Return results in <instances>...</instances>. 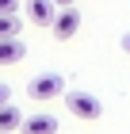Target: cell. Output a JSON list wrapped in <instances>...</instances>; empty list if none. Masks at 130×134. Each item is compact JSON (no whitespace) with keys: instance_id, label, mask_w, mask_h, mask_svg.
Instances as JSON below:
<instances>
[{"instance_id":"7a4b0ae2","label":"cell","mask_w":130,"mask_h":134,"mask_svg":"<svg viewBox=\"0 0 130 134\" xmlns=\"http://www.w3.org/2000/svg\"><path fill=\"white\" fill-rule=\"evenodd\" d=\"M61 100H65L69 115H77V119H84V123H96V119L103 115V103L96 100L92 92H65Z\"/></svg>"},{"instance_id":"3957f363","label":"cell","mask_w":130,"mask_h":134,"mask_svg":"<svg viewBox=\"0 0 130 134\" xmlns=\"http://www.w3.org/2000/svg\"><path fill=\"white\" fill-rule=\"evenodd\" d=\"M50 27H54V38H61V42L73 38V35L80 31V12L77 8H58V15H54Z\"/></svg>"},{"instance_id":"ba28073f","label":"cell","mask_w":130,"mask_h":134,"mask_svg":"<svg viewBox=\"0 0 130 134\" xmlns=\"http://www.w3.org/2000/svg\"><path fill=\"white\" fill-rule=\"evenodd\" d=\"M19 31H23L19 15L15 12H0V38H19Z\"/></svg>"},{"instance_id":"8992f818","label":"cell","mask_w":130,"mask_h":134,"mask_svg":"<svg viewBox=\"0 0 130 134\" xmlns=\"http://www.w3.org/2000/svg\"><path fill=\"white\" fill-rule=\"evenodd\" d=\"M23 58H27V42L23 38H0V69L19 65Z\"/></svg>"},{"instance_id":"5b68a950","label":"cell","mask_w":130,"mask_h":134,"mask_svg":"<svg viewBox=\"0 0 130 134\" xmlns=\"http://www.w3.org/2000/svg\"><path fill=\"white\" fill-rule=\"evenodd\" d=\"M54 15H58V4L54 0H27V19L35 27H50Z\"/></svg>"},{"instance_id":"8fae6325","label":"cell","mask_w":130,"mask_h":134,"mask_svg":"<svg viewBox=\"0 0 130 134\" xmlns=\"http://www.w3.org/2000/svg\"><path fill=\"white\" fill-rule=\"evenodd\" d=\"M54 4H58V8H73L77 0H54Z\"/></svg>"},{"instance_id":"277c9868","label":"cell","mask_w":130,"mask_h":134,"mask_svg":"<svg viewBox=\"0 0 130 134\" xmlns=\"http://www.w3.org/2000/svg\"><path fill=\"white\" fill-rule=\"evenodd\" d=\"M19 134H58V115H50V111L27 115L23 126H19Z\"/></svg>"},{"instance_id":"52a82bcc","label":"cell","mask_w":130,"mask_h":134,"mask_svg":"<svg viewBox=\"0 0 130 134\" xmlns=\"http://www.w3.org/2000/svg\"><path fill=\"white\" fill-rule=\"evenodd\" d=\"M23 119H27V115L19 111V107H15V103H0V134H15L23 126Z\"/></svg>"},{"instance_id":"30bf717a","label":"cell","mask_w":130,"mask_h":134,"mask_svg":"<svg viewBox=\"0 0 130 134\" xmlns=\"http://www.w3.org/2000/svg\"><path fill=\"white\" fill-rule=\"evenodd\" d=\"M8 100H12V88H8L4 81H0V103H8Z\"/></svg>"},{"instance_id":"9c48e42d","label":"cell","mask_w":130,"mask_h":134,"mask_svg":"<svg viewBox=\"0 0 130 134\" xmlns=\"http://www.w3.org/2000/svg\"><path fill=\"white\" fill-rule=\"evenodd\" d=\"M0 12H19V0H0Z\"/></svg>"},{"instance_id":"6da1fadb","label":"cell","mask_w":130,"mask_h":134,"mask_svg":"<svg viewBox=\"0 0 130 134\" xmlns=\"http://www.w3.org/2000/svg\"><path fill=\"white\" fill-rule=\"evenodd\" d=\"M27 96L31 100H61L65 96V77L61 73H38L27 81Z\"/></svg>"},{"instance_id":"7c38bea8","label":"cell","mask_w":130,"mask_h":134,"mask_svg":"<svg viewBox=\"0 0 130 134\" xmlns=\"http://www.w3.org/2000/svg\"><path fill=\"white\" fill-rule=\"evenodd\" d=\"M122 50H126V54H130V31H126V35H122Z\"/></svg>"}]
</instances>
